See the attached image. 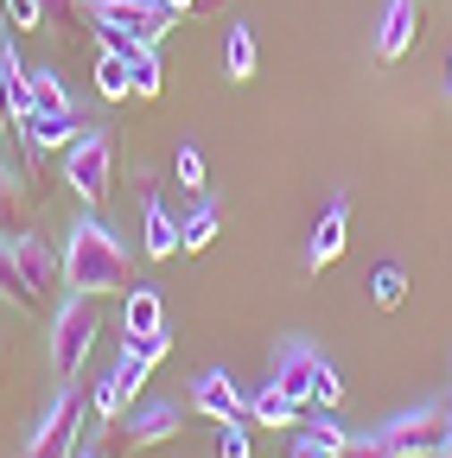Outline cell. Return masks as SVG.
<instances>
[{
  "label": "cell",
  "instance_id": "2",
  "mask_svg": "<svg viewBox=\"0 0 452 458\" xmlns=\"http://www.w3.org/2000/svg\"><path fill=\"white\" fill-rule=\"evenodd\" d=\"M64 280H71V293H122L128 286V249L108 236V229L96 216L71 223V242H64Z\"/></svg>",
  "mask_w": 452,
  "mask_h": 458
},
{
  "label": "cell",
  "instance_id": "1",
  "mask_svg": "<svg viewBox=\"0 0 452 458\" xmlns=\"http://www.w3.org/2000/svg\"><path fill=\"white\" fill-rule=\"evenodd\" d=\"M345 458H452V408L427 401V408H408L370 433H351Z\"/></svg>",
  "mask_w": 452,
  "mask_h": 458
},
{
  "label": "cell",
  "instance_id": "22",
  "mask_svg": "<svg viewBox=\"0 0 452 458\" xmlns=\"http://www.w3.org/2000/svg\"><path fill=\"white\" fill-rule=\"evenodd\" d=\"M261 64V51H255V32L249 26H230V45H223V71H230V83H249Z\"/></svg>",
  "mask_w": 452,
  "mask_h": 458
},
{
  "label": "cell",
  "instance_id": "14",
  "mask_svg": "<svg viewBox=\"0 0 452 458\" xmlns=\"http://www.w3.org/2000/svg\"><path fill=\"white\" fill-rule=\"evenodd\" d=\"M159 331H166V300L153 293V286H134V293L122 300V344L159 337Z\"/></svg>",
  "mask_w": 452,
  "mask_h": 458
},
{
  "label": "cell",
  "instance_id": "7",
  "mask_svg": "<svg viewBox=\"0 0 452 458\" xmlns=\"http://www.w3.org/2000/svg\"><path fill=\"white\" fill-rule=\"evenodd\" d=\"M83 408H90V394L77 388V376L64 382V394L45 408V420L32 427L26 439V458H71L77 452V427H83Z\"/></svg>",
  "mask_w": 452,
  "mask_h": 458
},
{
  "label": "cell",
  "instance_id": "30",
  "mask_svg": "<svg viewBox=\"0 0 452 458\" xmlns=\"http://www.w3.org/2000/svg\"><path fill=\"white\" fill-rule=\"evenodd\" d=\"M173 165H179V185H185V191H204V153H198V147H179Z\"/></svg>",
  "mask_w": 452,
  "mask_h": 458
},
{
  "label": "cell",
  "instance_id": "28",
  "mask_svg": "<svg viewBox=\"0 0 452 458\" xmlns=\"http://www.w3.org/2000/svg\"><path fill=\"white\" fill-rule=\"evenodd\" d=\"M306 433H312V439H319V445H325L331 458H345V445H351V433H345V427H337V420H331L325 408L312 414V427H306Z\"/></svg>",
  "mask_w": 452,
  "mask_h": 458
},
{
  "label": "cell",
  "instance_id": "23",
  "mask_svg": "<svg viewBox=\"0 0 452 458\" xmlns=\"http://www.w3.org/2000/svg\"><path fill=\"white\" fill-rule=\"evenodd\" d=\"M217 229H223V210H217V204H198V210L179 223V242H185V255L210 249V242H217Z\"/></svg>",
  "mask_w": 452,
  "mask_h": 458
},
{
  "label": "cell",
  "instance_id": "36",
  "mask_svg": "<svg viewBox=\"0 0 452 458\" xmlns=\"http://www.w3.org/2000/svg\"><path fill=\"white\" fill-rule=\"evenodd\" d=\"M446 408H452V401H446Z\"/></svg>",
  "mask_w": 452,
  "mask_h": 458
},
{
  "label": "cell",
  "instance_id": "5",
  "mask_svg": "<svg viewBox=\"0 0 452 458\" xmlns=\"http://www.w3.org/2000/svg\"><path fill=\"white\" fill-rule=\"evenodd\" d=\"M83 13L102 32V51H128V45H159V32L173 26V13H159L153 0H83Z\"/></svg>",
  "mask_w": 452,
  "mask_h": 458
},
{
  "label": "cell",
  "instance_id": "26",
  "mask_svg": "<svg viewBox=\"0 0 452 458\" xmlns=\"http://www.w3.org/2000/svg\"><path fill=\"white\" fill-rule=\"evenodd\" d=\"M26 83H32V108H77V102H71V89L58 83V71H32Z\"/></svg>",
  "mask_w": 452,
  "mask_h": 458
},
{
  "label": "cell",
  "instance_id": "12",
  "mask_svg": "<svg viewBox=\"0 0 452 458\" xmlns=\"http://www.w3.org/2000/svg\"><path fill=\"white\" fill-rule=\"evenodd\" d=\"M192 408L210 414V420H243V414H249V401H243V388L223 376V369H204V376L192 382Z\"/></svg>",
  "mask_w": 452,
  "mask_h": 458
},
{
  "label": "cell",
  "instance_id": "16",
  "mask_svg": "<svg viewBox=\"0 0 452 458\" xmlns=\"http://www.w3.org/2000/svg\"><path fill=\"white\" fill-rule=\"evenodd\" d=\"M20 134H26L32 153H38V147H71V134H77V108H32Z\"/></svg>",
  "mask_w": 452,
  "mask_h": 458
},
{
  "label": "cell",
  "instance_id": "33",
  "mask_svg": "<svg viewBox=\"0 0 452 458\" xmlns=\"http://www.w3.org/2000/svg\"><path fill=\"white\" fill-rule=\"evenodd\" d=\"M153 7H159V13H185V7H192V0H153Z\"/></svg>",
  "mask_w": 452,
  "mask_h": 458
},
{
  "label": "cell",
  "instance_id": "18",
  "mask_svg": "<svg viewBox=\"0 0 452 458\" xmlns=\"http://www.w3.org/2000/svg\"><path fill=\"white\" fill-rule=\"evenodd\" d=\"M0 300L38 306V286L26 280V267H20V255H13V236H0Z\"/></svg>",
  "mask_w": 452,
  "mask_h": 458
},
{
  "label": "cell",
  "instance_id": "10",
  "mask_svg": "<svg viewBox=\"0 0 452 458\" xmlns=\"http://www.w3.org/2000/svg\"><path fill=\"white\" fill-rule=\"evenodd\" d=\"M345 236H351V198L337 191V198L325 204V216L312 223V236H306V267H312V274H325L337 255H345Z\"/></svg>",
  "mask_w": 452,
  "mask_h": 458
},
{
  "label": "cell",
  "instance_id": "27",
  "mask_svg": "<svg viewBox=\"0 0 452 458\" xmlns=\"http://www.w3.org/2000/svg\"><path fill=\"white\" fill-rule=\"evenodd\" d=\"M0 7H7V26H13V32H45V26H51L38 0H0Z\"/></svg>",
  "mask_w": 452,
  "mask_h": 458
},
{
  "label": "cell",
  "instance_id": "6",
  "mask_svg": "<svg viewBox=\"0 0 452 458\" xmlns=\"http://www.w3.org/2000/svg\"><path fill=\"white\" fill-rule=\"evenodd\" d=\"M96 331H102V318H96V306H90V293H71L64 306H58V318H51V369H58L64 382L90 363V351H96Z\"/></svg>",
  "mask_w": 452,
  "mask_h": 458
},
{
  "label": "cell",
  "instance_id": "8",
  "mask_svg": "<svg viewBox=\"0 0 452 458\" xmlns=\"http://www.w3.org/2000/svg\"><path fill=\"white\" fill-rule=\"evenodd\" d=\"M108 159H115V147H108L102 128H83V134L64 147V185H71L83 204H102V198H108Z\"/></svg>",
  "mask_w": 452,
  "mask_h": 458
},
{
  "label": "cell",
  "instance_id": "3",
  "mask_svg": "<svg viewBox=\"0 0 452 458\" xmlns=\"http://www.w3.org/2000/svg\"><path fill=\"white\" fill-rule=\"evenodd\" d=\"M173 351V331H159V337H134V344H122V357L108 363V376L90 388V414H102V420H122V408L147 388V376H153V363Z\"/></svg>",
  "mask_w": 452,
  "mask_h": 458
},
{
  "label": "cell",
  "instance_id": "34",
  "mask_svg": "<svg viewBox=\"0 0 452 458\" xmlns=\"http://www.w3.org/2000/svg\"><path fill=\"white\" fill-rule=\"evenodd\" d=\"M71 458H96V452H83V445H77V452H71Z\"/></svg>",
  "mask_w": 452,
  "mask_h": 458
},
{
  "label": "cell",
  "instance_id": "17",
  "mask_svg": "<svg viewBox=\"0 0 452 458\" xmlns=\"http://www.w3.org/2000/svg\"><path fill=\"white\" fill-rule=\"evenodd\" d=\"M300 414H306V408H300V401L280 388V382H268V388L249 394V420H261V427H294Z\"/></svg>",
  "mask_w": 452,
  "mask_h": 458
},
{
  "label": "cell",
  "instance_id": "35",
  "mask_svg": "<svg viewBox=\"0 0 452 458\" xmlns=\"http://www.w3.org/2000/svg\"><path fill=\"white\" fill-rule=\"evenodd\" d=\"M446 96H452V64H446Z\"/></svg>",
  "mask_w": 452,
  "mask_h": 458
},
{
  "label": "cell",
  "instance_id": "20",
  "mask_svg": "<svg viewBox=\"0 0 452 458\" xmlns=\"http://www.w3.org/2000/svg\"><path fill=\"white\" fill-rule=\"evenodd\" d=\"M370 300H376L382 312H395V306L408 300V267H402V261H376V267H370Z\"/></svg>",
  "mask_w": 452,
  "mask_h": 458
},
{
  "label": "cell",
  "instance_id": "29",
  "mask_svg": "<svg viewBox=\"0 0 452 458\" xmlns=\"http://www.w3.org/2000/svg\"><path fill=\"white\" fill-rule=\"evenodd\" d=\"M217 458H249V427L243 420H217Z\"/></svg>",
  "mask_w": 452,
  "mask_h": 458
},
{
  "label": "cell",
  "instance_id": "32",
  "mask_svg": "<svg viewBox=\"0 0 452 458\" xmlns=\"http://www.w3.org/2000/svg\"><path fill=\"white\" fill-rule=\"evenodd\" d=\"M294 458H331V452H325V445L306 433V439H294Z\"/></svg>",
  "mask_w": 452,
  "mask_h": 458
},
{
  "label": "cell",
  "instance_id": "31",
  "mask_svg": "<svg viewBox=\"0 0 452 458\" xmlns=\"http://www.w3.org/2000/svg\"><path fill=\"white\" fill-rule=\"evenodd\" d=\"M38 7H45V20H77L83 0H38Z\"/></svg>",
  "mask_w": 452,
  "mask_h": 458
},
{
  "label": "cell",
  "instance_id": "13",
  "mask_svg": "<svg viewBox=\"0 0 452 458\" xmlns=\"http://www.w3.org/2000/svg\"><path fill=\"white\" fill-rule=\"evenodd\" d=\"M408 45H414V0H388L376 20V57L395 64V57H408Z\"/></svg>",
  "mask_w": 452,
  "mask_h": 458
},
{
  "label": "cell",
  "instance_id": "24",
  "mask_svg": "<svg viewBox=\"0 0 452 458\" xmlns=\"http://www.w3.org/2000/svg\"><path fill=\"white\" fill-rule=\"evenodd\" d=\"M122 57H128V83H134V96H159V51H153V45H128Z\"/></svg>",
  "mask_w": 452,
  "mask_h": 458
},
{
  "label": "cell",
  "instance_id": "9",
  "mask_svg": "<svg viewBox=\"0 0 452 458\" xmlns=\"http://www.w3.org/2000/svg\"><path fill=\"white\" fill-rule=\"evenodd\" d=\"M32 71L20 64V45H13V26L0 20V114H7L13 128H26V114H32Z\"/></svg>",
  "mask_w": 452,
  "mask_h": 458
},
{
  "label": "cell",
  "instance_id": "11",
  "mask_svg": "<svg viewBox=\"0 0 452 458\" xmlns=\"http://www.w3.org/2000/svg\"><path fill=\"white\" fill-rule=\"evenodd\" d=\"M179 427H185V408H173V401H147V408H134L122 445H128V452H147V445L179 439Z\"/></svg>",
  "mask_w": 452,
  "mask_h": 458
},
{
  "label": "cell",
  "instance_id": "19",
  "mask_svg": "<svg viewBox=\"0 0 452 458\" xmlns=\"http://www.w3.org/2000/svg\"><path fill=\"white\" fill-rule=\"evenodd\" d=\"M179 249H185V242H179V223L166 216L159 198H147V255H153V261H173Z\"/></svg>",
  "mask_w": 452,
  "mask_h": 458
},
{
  "label": "cell",
  "instance_id": "25",
  "mask_svg": "<svg viewBox=\"0 0 452 458\" xmlns=\"http://www.w3.org/2000/svg\"><path fill=\"white\" fill-rule=\"evenodd\" d=\"M96 89H102L108 102L134 96V83H128V57H122V51H102V57H96Z\"/></svg>",
  "mask_w": 452,
  "mask_h": 458
},
{
  "label": "cell",
  "instance_id": "15",
  "mask_svg": "<svg viewBox=\"0 0 452 458\" xmlns=\"http://www.w3.org/2000/svg\"><path fill=\"white\" fill-rule=\"evenodd\" d=\"M13 255H20V267H26V280L38 286V300L51 293V280H58L64 274V255H51L38 236H32V229H20V236H13Z\"/></svg>",
  "mask_w": 452,
  "mask_h": 458
},
{
  "label": "cell",
  "instance_id": "21",
  "mask_svg": "<svg viewBox=\"0 0 452 458\" xmlns=\"http://www.w3.org/2000/svg\"><path fill=\"white\" fill-rule=\"evenodd\" d=\"M26 229V185L13 179V165L0 159V236H20Z\"/></svg>",
  "mask_w": 452,
  "mask_h": 458
},
{
  "label": "cell",
  "instance_id": "4",
  "mask_svg": "<svg viewBox=\"0 0 452 458\" xmlns=\"http://www.w3.org/2000/svg\"><path fill=\"white\" fill-rule=\"evenodd\" d=\"M268 382H280V388H287V394L300 401V408H325V414L337 408V401H345V382H337V369L312 351L306 337H287V344L274 351Z\"/></svg>",
  "mask_w": 452,
  "mask_h": 458
}]
</instances>
